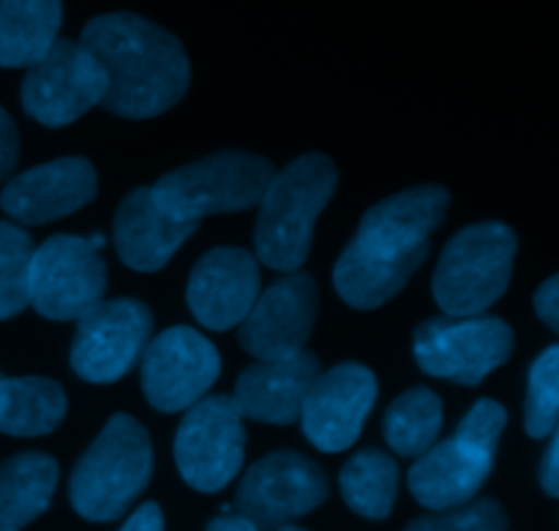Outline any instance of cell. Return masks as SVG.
<instances>
[{"mask_svg": "<svg viewBox=\"0 0 559 531\" xmlns=\"http://www.w3.org/2000/svg\"><path fill=\"white\" fill-rule=\"evenodd\" d=\"M63 0H0V65L31 69L60 38Z\"/></svg>", "mask_w": 559, "mask_h": 531, "instance_id": "21", "label": "cell"}, {"mask_svg": "<svg viewBox=\"0 0 559 531\" xmlns=\"http://www.w3.org/2000/svg\"><path fill=\"white\" fill-rule=\"evenodd\" d=\"M96 169L85 158H58L16 174L0 194V207L20 224H49L71 216L96 196Z\"/></svg>", "mask_w": 559, "mask_h": 531, "instance_id": "18", "label": "cell"}, {"mask_svg": "<svg viewBox=\"0 0 559 531\" xmlns=\"http://www.w3.org/2000/svg\"><path fill=\"white\" fill-rule=\"evenodd\" d=\"M328 499L325 472L306 456L278 450L257 461L238 485V510L257 529H282Z\"/></svg>", "mask_w": 559, "mask_h": 531, "instance_id": "12", "label": "cell"}, {"mask_svg": "<svg viewBox=\"0 0 559 531\" xmlns=\"http://www.w3.org/2000/svg\"><path fill=\"white\" fill-rule=\"evenodd\" d=\"M271 161L251 153L224 150L162 174L151 185L158 205L186 221L260 205L273 178Z\"/></svg>", "mask_w": 559, "mask_h": 531, "instance_id": "7", "label": "cell"}, {"mask_svg": "<svg viewBox=\"0 0 559 531\" xmlns=\"http://www.w3.org/2000/svg\"><path fill=\"white\" fill-rule=\"evenodd\" d=\"M151 474V436L134 418L115 414L71 474V505L87 521H115L145 491Z\"/></svg>", "mask_w": 559, "mask_h": 531, "instance_id": "5", "label": "cell"}, {"mask_svg": "<svg viewBox=\"0 0 559 531\" xmlns=\"http://www.w3.org/2000/svg\"><path fill=\"white\" fill-rule=\"evenodd\" d=\"M197 227L200 221H186L164 210L151 189H136L115 213L112 238L123 265L140 273H156L173 260Z\"/></svg>", "mask_w": 559, "mask_h": 531, "instance_id": "19", "label": "cell"}, {"mask_svg": "<svg viewBox=\"0 0 559 531\" xmlns=\"http://www.w3.org/2000/svg\"><path fill=\"white\" fill-rule=\"evenodd\" d=\"M278 531H306V529H298V527H282Z\"/></svg>", "mask_w": 559, "mask_h": 531, "instance_id": "34", "label": "cell"}, {"mask_svg": "<svg viewBox=\"0 0 559 531\" xmlns=\"http://www.w3.org/2000/svg\"><path fill=\"white\" fill-rule=\"evenodd\" d=\"M0 379H3V376H0Z\"/></svg>", "mask_w": 559, "mask_h": 531, "instance_id": "35", "label": "cell"}, {"mask_svg": "<svg viewBox=\"0 0 559 531\" xmlns=\"http://www.w3.org/2000/svg\"><path fill=\"white\" fill-rule=\"evenodd\" d=\"M120 531H164L162 507L153 505V502H147V505H142L140 510H136L134 516L123 523V529Z\"/></svg>", "mask_w": 559, "mask_h": 531, "instance_id": "32", "label": "cell"}, {"mask_svg": "<svg viewBox=\"0 0 559 531\" xmlns=\"http://www.w3.org/2000/svg\"><path fill=\"white\" fill-rule=\"evenodd\" d=\"M508 414L497 401L475 403L451 439L426 450L409 469V491L429 510H451L475 499L495 467Z\"/></svg>", "mask_w": 559, "mask_h": 531, "instance_id": "4", "label": "cell"}, {"mask_svg": "<svg viewBox=\"0 0 559 531\" xmlns=\"http://www.w3.org/2000/svg\"><path fill=\"white\" fill-rule=\"evenodd\" d=\"M107 265L91 240L55 234L33 251L31 305L55 322H80L104 303Z\"/></svg>", "mask_w": 559, "mask_h": 531, "instance_id": "10", "label": "cell"}, {"mask_svg": "<svg viewBox=\"0 0 559 531\" xmlns=\"http://www.w3.org/2000/svg\"><path fill=\"white\" fill-rule=\"evenodd\" d=\"M317 376H320V363L309 352L260 360L240 374L233 398L243 418L257 423L289 425L300 420V409Z\"/></svg>", "mask_w": 559, "mask_h": 531, "instance_id": "20", "label": "cell"}, {"mask_svg": "<svg viewBox=\"0 0 559 531\" xmlns=\"http://www.w3.org/2000/svg\"><path fill=\"white\" fill-rule=\"evenodd\" d=\"M107 76L82 44L58 38L22 80V107L38 123L60 129L104 101Z\"/></svg>", "mask_w": 559, "mask_h": 531, "instance_id": "11", "label": "cell"}, {"mask_svg": "<svg viewBox=\"0 0 559 531\" xmlns=\"http://www.w3.org/2000/svg\"><path fill=\"white\" fill-rule=\"evenodd\" d=\"M559 423V347H549L530 371L524 429L533 439H544Z\"/></svg>", "mask_w": 559, "mask_h": 531, "instance_id": "27", "label": "cell"}, {"mask_svg": "<svg viewBox=\"0 0 559 531\" xmlns=\"http://www.w3.org/2000/svg\"><path fill=\"white\" fill-rule=\"evenodd\" d=\"M151 333L153 316L140 300L98 303L76 322L71 369L93 385L120 379L145 354Z\"/></svg>", "mask_w": 559, "mask_h": 531, "instance_id": "14", "label": "cell"}, {"mask_svg": "<svg viewBox=\"0 0 559 531\" xmlns=\"http://www.w3.org/2000/svg\"><path fill=\"white\" fill-rule=\"evenodd\" d=\"M415 360L429 376L480 385L513 352V330L497 316L429 319L415 330Z\"/></svg>", "mask_w": 559, "mask_h": 531, "instance_id": "9", "label": "cell"}, {"mask_svg": "<svg viewBox=\"0 0 559 531\" xmlns=\"http://www.w3.org/2000/svg\"><path fill=\"white\" fill-rule=\"evenodd\" d=\"M82 47L107 76L102 107L129 120L156 118L186 96L191 65L178 36L145 16L115 11L93 16Z\"/></svg>", "mask_w": 559, "mask_h": 531, "instance_id": "2", "label": "cell"}, {"mask_svg": "<svg viewBox=\"0 0 559 531\" xmlns=\"http://www.w3.org/2000/svg\"><path fill=\"white\" fill-rule=\"evenodd\" d=\"M243 414L233 396H205L186 409L175 436L180 478L202 494H216L238 478L243 467Z\"/></svg>", "mask_w": 559, "mask_h": 531, "instance_id": "8", "label": "cell"}, {"mask_svg": "<svg viewBox=\"0 0 559 531\" xmlns=\"http://www.w3.org/2000/svg\"><path fill=\"white\" fill-rule=\"evenodd\" d=\"M207 531H260L251 521H246L243 516H224L207 527Z\"/></svg>", "mask_w": 559, "mask_h": 531, "instance_id": "33", "label": "cell"}, {"mask_svg": "<svg viewBox=\"0 0 559 531\" xmlns=\"http://www.w3.org/2000/svg\"><path fill=\"white\" fill-rule=\"evenodd\" d=\"M317 319V283L293 273L267 287L240 322L238 341L251 358L278 360L304 352Z\"/></svg>", "mask_w": 559, "mask_h": 531, "instance_id": "16", "label": "cell"}, {"mask_svg": "<svg viewBox=\"0 0 559 531\" xmlns=\"http://www.w3.org/2000/svg\"><path fill=\"white\" fill-rule=\"evenodd\" d=\"M448 205V189L418 185L371 207L333 270L344 303L371 311L396 298L429 254L431 232L442 224Z\"/></svg>", "mask_w": 559, "mask_h": 531, "instance_id": "1", "label": "cell"}, {"mask_svg": "<svg viewBox=\"0 0 559 531\" xmlns=\"http://www.w3.org/2000/svg\"><path fill=\"white\" fill-rule=\"evenodd\" d=\"M442 431V401L426 387H413L391 403L385 414V439L393 452L420 458L437 445Z\"/></svg>", "mask_w": 559, "mask_h": 531, "instance_id": "25", "label": "cell"}, {"mask_svg": "<svg viewBox=\"0 0 559 531\" xmlns=\"http://www.w3.org/2000/svg\"><path fill=\"white\" fill-rule=\"evenodd\" d=\"M66 396L44 376L0 379V431L9 436H47L63 423Z\"/></svg>", "mask_w": 559, "mask_h": 531, "instance_id": "23", "label": "cell"}, {"mask_svg": "<svg viewBox=\"0 0 559 531\" xmlns=\"http://www.w3.org/2000/svg\"><path fill=\"white\" fill-rule=\"evenodd\" d=\"M338 485L349 510L369 521H382L391 516L396 502L399 467L388 452L364 450L344 463Z\"/></svg>", "mask_w": 559, "mask_h": 531, "instance_id": "24", "label": "cell"}, {"mask_svg": "<svg viewBox=\"0 0 559 531\" xmlns=\"http://www.w3.org/2000/svg\"><path fill=\"white\" fill-rule=\"evenodd\" d=\"M336 183V167L320 153L295 158L287 169L273 174L257 216V260L273 270H298L311 251L317 216L331 202Z\"/></svg>", "mask_w": 559, "mask_h": 531, "instance_id": "3", "label": "cell"}, {"mask_svg": "<svg viewBox=\"0 0 559 531\" xmlns=\"http://www.w3.org/2000/svg\"><path fill=\"white\" fill-rule=\"evenodd\" d=\"M260 298V265L243 249H213L189 276L186 300L200 325L229 330L249 316Z\"/></svg>", "mask_w": 559, "mask_h": 531, "instance_id": "17", "label": "cell"}, {"mask_svg": "<svg viewBox=\"0 0 559 531\" xmlns=\"http://www.w3.org/2000/svg\"><path fill=\"white\" fill-rule=\"evenodd\" d=\"M535 311H538V316L551 330L559 333V276L549 278L538 289V294H535Z\"/></svg>", "mask_w": 559, "mask_h": 531, "instance_id": "30", "label": "cell"}, {"mask_svg": "<svg viewBox=\"0 0 559 531\" xmlns=\"http://www.w3.org/2000/svg\"><path fill=\"white\" fill-rule=\"evenodd\" d=\"M33 240L16 224L0 221V319L31 305Z\"/></svg>", "mask_w": 559, "mask_h": 531, "instance_id": "26", "label": "cell"}, {"mask_svg": "<svg viewBox=\"0 0 559 531\" xmlns=\"http://www.w3.org/2000/svg\"><path fill=\"white\" fill-rule=\"evenodd\" d=\"M218 371L222 358L202 333L169 327L142 354V393L158 412H186L216 385Z\"/></svg>", "mask_w": 559, "mask_h": 531, "instance_id": "13", "label": "cell"}, {"mask_svg": "<svg viewBox=\"0 0 559 531\" xmlns=\"http://www.w3.org/2000/svg\"><path fill=\"white\" fill-rule=\"evenodd\" d=\"M58 463L44 452H22L0 467V531H20L49 507Z\"/></svg>", "mask_w": 559, "mask_h": 531, "instance_id": "22", "label": "cell"}, {"mask_svg": "<svg viewBox=\"0 0 559 531\" xmlns=\"http://www.w3.org/2000/svg\"><path fill=\"white\" fill-rule=\"evenodd\" d=\"M16 158H20V136L11 114L0 107V183L14 172Z\"/></svg>", "mask_w": 559, "mask_h": 531, "instance_id": "29", "label": "cell"}, {"mask_svg": "<svg viewBox=\"0 0 559 531\" xmlns=\"http://www.w3.org/2000/svg\"><path fill=\"white\" fill-rule=\"evenodd\" d=\"M540 483H544L546 494L559 499V423L555 425V439H551L544 458V467H540Z\"/></svg>", "mask_w": 559, "mask_h": 531, "instance_id": "31", "label": "cell"}, {"mask_svg": "<svg viewBox=\"0 0 559 531\" xmlns=\"http://www.w3.org/2000/svg\"><path fill=\"white\" fill-rule=\"evenodd\" d=\"M377 401V379L366 365L344 363L314 379L300 423L311 445L322 452H342L358 442L360 429Z\"/></svg>", "mask_w": 559, "mask_h": 531, "instance_id": "15", "label": "cell"}, {"mask_svg": "<svg viewBox=\"0 0 559 531\" xmlns=\"http://www.w3.org/2000/svg\"><path fill=\"white\" fill-rule=\"evenodd\" d=\"M516 260V234L506 224L462 229L435 270V300L453 319L480 316L506 294Z\"/></svg>", "mask_w": 559, "mask_h": 531, "instance_id": "6", "label": "cell"}, {"mask_svg": "<svg viewBox=\"0 0 559 531\" xmlns=\"http://www.w3.org/2000/svg\"><path fill=\"white\" fill-rule=\"evenodd\" d=\"M508 518L502 507L491 499L467 502L451 510H437L435 516L418 518L404 531H506Z\"/></svg>", "mask_w": 559, "mask_h": 531, "instance_id": "28", "label": "cell"}]
</instances>
